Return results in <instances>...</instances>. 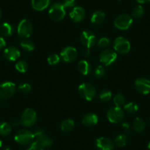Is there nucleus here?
<instances>
[{"label":"nucleus","instance_id":"nucleus-1","mask_svg":"<svg viewBox=\"0 0 150 150\" xmlns=\"http://www.w3.org/2000/svg\"><path fill=\"white\" fill-rule=\"evenodd\" d=\"M66 8L61 2H55L50 6L49 10L50 18L54 21H60L66 16Z\"/></svg>","mask_w":150,"mask_h":150},{"label":"nucleus","instance_id":"nucleus-2","mask_svg":"<svg viewBox=\"0 0 150 150\" xmlns=\"http://www.w3.org/2000/svg\"><path fill=\"white\" fill-rule=\"evenodd\" d=\"M34 139V132L25 129L18 130L14 136V140L16 142L21 145H28L32 144Z\"/></svg>","mask_w":150,"mask_h":150},{"label":"nucleus","instance_id":"nucleus-3","mask_svg":"<svg viewBox=\"0 0 150 150\" xmlns=\"http://www.w3.org/2000/svg\"><path fill=\"white\" fill-rule=\"evenodd\" d=\"M78 91L80 96L86 101H91L96 95V88L90 83H83L80 85Z\"/></svg>","mask_w":150,"mask_h":150},{"label":"nucleus","instance_id":"nucleus-4","mask_svg":"<svg viewBox=\"0 0 150 150\" xmlns=\"http://www.w3.org/2000/svg\"><path fill=\"white\" fill-rule=\"evenodd\" d=\"M36 121H37V114L35 111L32 108H27L24 110L20 119L21 125L27 127L33 126L35 124Z\"/></svg>","mask_w":150,"mask_h":150},{"label":"nucleus","instance_id":"nucleus-5","mask_svg":"<svg viewBox=\"0 0 150 150\" xmlns=\"http://www.w3.org/2000/svg\"><path fill=\"white\" fill-rule=\"evenodd\" d=\"M132 22H133V19L131 16L128 14H122V15L118 16L115 18L113 24L116 28L120 30H126L130 28Z\"/></svg>","mask_w":150,"mask_h":150},{"label":"nucleus","instance_id":"nucleus-6","mask_svg":"<svg viewBox=\"0 0 150 150\" xmlns=\"http://www.w3.org/2000/svg\"><path fill=\"white\" fill-rule=\"evenodd\" d=\"M113 49L115 52L119 54H127L130 51V43L125 38L118 37L113 42Z\"/></svg>","mask_w":150,"mask_h":150},{"label":"nucleus","instance_id":"nucleus-7","mask_svg":"<svg viewBox=\"0 0 150 150\" xmlns=\"http://www.w3.org/2000/svg\"><path fill=\"white\" fill-rule=\"evenodd\" d=\"M17 32L21 38H28L33 32V27L31 22L27 19H23L19 22L17 29Z\"/></svg>","mask_w":150,"mask_h":150},{"label":"nucleus","instance_id":"nucleus-8","mask_svg":"<svg viewBox=\"0 0 150 150\" xmlns=\"http://www.w3.org/2000/svg\"><path fill=\"white\" fill-rule=\"evenodd\" d=\"M16 92L15 83L6 81L0 84V98L4 99L12 97Z\"/></svg>","mask_w":150,"mask_h":150},{"label":"nucleus","instance_id":"nucleus-9","mask_svg":"<svg viewBox=\"0 0 150 150\" xmlns=\"http://www.w3.org/2000/svg\"><path fill=\"white\" fill-rule=\"evenodd\" d=\"M124 116L125 113L122 108L116 106L110 108L107 112L108 120L112 124H117L122 122L124 119Z\"/></svg>","mask_w":150,"mask_h":150},{"label":"nucleus","instance_id":"nucleus-10","mask_svg":"<svg viewBox=\"0 0 150 150\" xmlns=\"http://www.w3.org/2000/svg\"><path fill=\"white\" fill-rule=\"evenodd\" d=\"M35 139L36 142L41 146L44 148H48L50 146L52 145L53 141L52 139L50 136L45 133L42 129H38L34 132Z\"/></svg>","mask_w":150,"mask_h":150},{"label":"nucleus","instance_id":"nucleus-11","mask_svg":"<svg viewBox=\"0 0 150 150\" xmlns=\"http://www.w3.org/2000/svg\"><path fill=\"white\" fill-rule=\"evenodd\" d=\"M117 59V53L112 50H105L99 55V60L105 66L112 64Z\"/></svg>","mask_w":150,"mask_h":150},{"label":"nucleus","instance_id":"nucleus-12","mask_svg":"<svg viewBox=\"0 0 150 150\" xmlns=\"http://www.w3.org/2000/svg\"><path fill=\"white\" fill-rule=\"evenodd\" d=\"M80 41L86 49H91L96 44V38L92 32L85 30L81 33Z\"/></svg>","mask_w":150,"mask_h":150},{"label":"nucleus","instance_id":"nucleus-13","mask_svg":"<svg viewBox=\"0 0 150 150\" xmlns=\"http://www.w3.org/2000/svg\"><path fill=\"white\" fill-rule=\"evenodd\" d=\"M77 50L74 47H67L62 50L60 57L65 63H71L77 59Z\"/></svg>","mask_w":150,"mask_h":150},{"label":"nucleus","instance_id":"nucleus-14","mask_svg":"<svg viewBox=\"0 0 150 150\" xmlns=\"http://www.w3.org/2000/svg\"><path fill=\"white\" fill-rule=\"evenodd\" d=\"M135 86L137 91L144 95L150 93V80L146 78L141 77L135 80Z\"/></svg>","mask_w":150,"mask_h":150},{"label":"nucleus","instance_id":"nucleus-15","mask_svg":"<svg viewBox=\"0 0 150 150\" xmlns=\"http://www.w3.org/2000/svg\"><path fill=\"white\" fill-rule=\"evenodd\" d=\"M71 19L75 23H78L83 21L86 17V11L83 8L80 6L74 7L69 13Z\"/></svg>","mask_w":150,"mask_h":150},{"label":"nucleus","instance_id":"nucleus-16","mask_svg":"<svg viewBox=\"0 0 150 150\" xmlns=\"http://www.w3.org/2000/svg\"><path fill=\"white\" fill-rule=\"evenodd\" d=\"M96 146L99 150H113L114 144L106 137H100L96 141Z\"/></svg>","mask_w":150,"mask_h":150},{"label":"nucleus","instance_id":"nucleus-17","mask_svg":"<svg viewBox=\"0 0 150 150\" xmlns=\"http://www.w3.org/2000/svg\"><path fill=\"white\" fill-rule=\"evenodd\" d=\"M21 55L19 50L15 47H9L4 51V56L5 59L9 61H16Z\"/></svg>","mask_w":150,"mask_h":150},{"label":"nucleus","instance_id":"nucleus-18","mask_svg":"<svg viewBox=\"0 0 150 150\" xmlns=\"http://www.w3.org/2000/svg\"><path fill=\"white\" fill-rule=\"evenodd\" d=\"M98 122H99V118L97 115L93 112H88L86 114L83 116V120H82L83 125L86 127L95 126L98 123Z\"/></svg>","mask_w":150,"mask_h":150},{"label":"nucleus","instance_id":"nucleus-19","mask_svg":"<svg viewBox=\"0 0 150 150\" xmlns=\"http://www.w3.org/2000/svg\"><path fill=\"white\" fill-rule=\"evenodd\" d=\"M51 0H32V8L36 11H43L50 5Z\"/></svg>","mask_w":150,"mask_h":150},{"label":"nucleus","instance_id":"nucleus-20","mask_svg":"<svg viewBox=\"0 0 150 150\" xmlns=\"http://www.w3.org/2000/svg\"><path fill=\"white\" fill-rule=\"evenodd\" d=\"M77 69L83 75H88L91 73L92 68L90 63L87 60H83L80 61L77 65Z\"/></svg>","mask_w":150,"mask_h":150},{"label":"nucleus","instance_id":"nucleus-21","mask_svg":"<svg viewBox=\"0 0 150 150\" xmlns=\"http://www.w3.org/2000/svg\"><path fill=\"white\" fill-rule=\"evenodd\" d=\"M13 32V27L9 23L5 22L0 25V34L4 37H9L12 35Z\"/></svg>","mask_w":150,"mask_h":150},{"label":"nucleus","instance_id":"nucleus-22","mask_svg":"<svg viewBox=\"0 0 150 150\" xmlns=\"http://www.w3.org/2000/svg\"><path fill=\"white\" fill-rule=\"evenodd\" d=\"M105 13L101 11H96L92 14L91 21L94 24H100L105 21Z\"/></svg>","mask_w":150,"mask_h":150},{"label":"nucleus","instance_id":"nucleus-23","mask_svg":"<svg viewBox=\"0 0 150 150\" xmlns=\"http://www.w3.org/2000/svg\"><path fill=\"white\" fill-rule=\"evenodd\" d=\"M132 127L137 132H142L146 128V124L144 119L137 117L132 122Z\"/></svg>","mask_w":150,"mask_h":150},{"label":"nucleus","instance_id":"nucleus-24","mask_svg":"<svg viewBox=\"0 0 150 150\" xmlns=\"http://www.w3.org/2000/svg\"><path fill=\"white\" fill-rule=\"evenodd\" d=\"M74 127V122L71 119H65L63 121L60 125L61 130L64 132H68L71 131Z\"/></svg>","mask_w":150,"mask_h":150},{"label":"nucleus","instance_id":"nucleus-25","mask_svg":"<svg viewBox=\"0 0 150 150\" xmlns=\"http://www.w3.org/2000/svg\"><path fill=\"white\" fill-rule=\"evenodd\" d=\"M11 131H12V127L8 122H2L0 123V135L7 136L11 134Z\"/></svg>","mask_w":150,"mask_h":150},{"label":"nucleus","instance_id":"nucleus-26","mask_svg":"<svg viewBox=\"0 0 150 150\" xmlns=\"http://www.w3.org/2000/svg\"><path fill=\"white\" fill-rule=\"evenodd\" d=\"M20 45H21V48L26 52H32L35 49L34 43L30 40L27 39V38L22 40L20 42Z\"/></svg>","mask_w":150,"mask_h":150},{"label":"nucleus","instance_id":"nucleus-27","mask_svg":"<svg viewBox=\"0 0 150 150\" xmlns=\"http://www.w3.org/2000/svg\"><path fill=\"white\" fill-rule=\"evenodd\" d=\"M127 143V136L125 134L119 135L115 139V144L118 147H124Z\"/></svg>","mask_w":150,"mask_h":150},{"label":"nucleus","instance_id":"nucleus-28","mask_svg":"<svg viewBox=\"0 0 150 150\" xmlns=\"http://www.w3.org/2000/svg\"><path fill=\"white\" fill-rule=\"evenodd\" d=\"M144 12H145V11H144V7L141 5H138L135 6L132 10V16L135 18H139L144 16Z\"/></svg>","mask_w":150,"mask_h":150},{"label":"nucleus","instance_id":"nucleus-29","mask_svg":"<svg viewBox=\"0 0 150 150\" xmlns=\"http://www.w3.org/2000/svg\"><path fill=\"white\" fill-rule=\"evenodd\" d=\"M124 109L129 113H135L138 110V106L135 102H129L124 105Z\"/></svg>","mask_w":150,"mask_h":150},{"label":"nucleus","instance_id":"nucleus-30","mask_svg":"<svg viewBox=\"0 0 150 150\" xmlns=\"http://www.w3.org/2000/svg\"><path fill=\"white\" fill-rule=\"evenodd\" d=\"M113 103L116 105V107H119V108L124 106L125 105V96L122 94H121V93L116 94L114 96V98H113Z\"/></svg>","mask_w":150,"mask_h":150},{"label":"nucleus","instance_id":"nucleus-31","mask_svg":"<svg viewBox=\"0 0 150 150\" xmlns=\"http://www.w3.org/2000/svg\"><path fill=\"white\" fill-rule=\"evenodd\" d=\"M16 69L20 73H25L28 69V65L25 60H20L17 62L15 66Z\"/></svg>","mask_w":150,"mask_h":150},{"label":"nucleus","instance_id":"nucleus-32","mask_svg":"<svg viewBox=\"0 0 150 150\" xmlns=\"http://www.w3.org/2000/svg\"><path fill=\"white\" fill-rule=\"evenodd\" d=\"M99 97L102 102H108L112 98V93L108 90H102L99 93Z\"/></svg>","mask_w":150,"mask_h":150},{"label":"nucleus","instance_id":"nucleus-33","mask_svg":"<svg viewBox=\"0 0 150 150\" xmlns=\"http://www.w3.org/2000/svg\"><path fill=\"white\" fill-rule=\"evenodd\" d=\"M60 57L57 54H52L47 58V62L51 66H55L60 62Z\"/></svg>","mask_w":150,"mask_h":150},{"label":"nucleus","instance_id":"nucleus-34","mask_svg":"<svg viewBox=\"0 0 150 150\" xmlns=\"http://www.w3.org/2000/svg\"><path fill=\"white\" fill-rule=\"evenodd\" d=\"M110 43L111 42L110 38H108L107 37H102L99 40L97 44L99 47H101V48H107V47H109Z\"/></svg>","mask_w":150,"mask_h":150},{"label":"nucleus","instance_id":"nucleus-35","mask_svg":"<svg viewBox=\"0 0 150 150\" xmlns=\"http://www.w3.org/2000/svg\"><path fill=\"white\" fill-rule=\"evenodd\" d=\"M32 87L29 83H23L18 86V91L22 93H28L31 91Z\"/></svg>","mask_w":150,"mask_h":150},{"label":"nucleus","instance_id":"nucleus-36","mask_svg":"<svg viewBox=\"0 0 150 150\" xmlns=\"http://www.w3.org/2000/svg\"><path fill=\"white\" fill-rule=\"evenodd\" d=\"M105 69L103 66H98L94 70V74L97 78H101L105 75Z\"/></svg>","mask_w":150,"mask_h":150},{"label":"nucleus","instance_id":"nucleus-37","mask_svg":"<svg viewBox=\"0 0 150 150\" xmlns=\"http://www.w3.org/2000/svg\"><path fill=\"white\" fill-rule=\"evenodd\" d=\"M27 150H45V148L41 146L40 144H38L36 141H34L32 144H30V146Z\"/></svg>","mask_w":150,"mask_h":150},{"label":"nucleus","instance_id":"nucleus-38","mask_svg":"<svg viewBox=\"0 0 150 150\" xmlns=\"http://www.w3.org/2000/svg\"><path fill=\"white\" fill-rule=\"evenodd\" d=\"M76 3V0H63V4L66 8H73Z\"/></svg>","mask_w":150,"mask_h":150},{"label":"nucleus","instance_id":"nucleus-39","mask_svg":"<svg viewBox=\"0 0 150 150\" xmlns=\"http://www.w3.org/2000/svg\"><path fill=\"white\" fill-rule=\"evenodd\" d=\"M122 128H123L124 131L126 132L127 134H130L131 133V127L129 126V125L127 122H124L123 124L122 125Z\"/></svg>","mask_w":150,"mask_h":150},{"label":"nucleus","instance_id":"nucleus-40","mask_svg":"<svg viewBox=\"0 0 150 150\" xmlns=\"http://www.w3.org/2000/svg\"><path fill=\"white\" fill-rule=\"evenodd\" d=\"M5 46H6V41H5L3 38L0 37V50L5 48Z\"/></svg>","mask_w":150,"mask_h":150},{"label":"nucleus","instance_id":"nucleus-41","mask_svg":"<svg viewBox=\"0 0 150 150\" xmlns=\"http://www.w3.org/2000/svg\"><path fill=\"white\" fill-rule=\"evenodd\" d=\"M135 1L139 4H145L150 2V0H135Z\"/></svg>","mask_w":150,"mask_h":150},{"label":"nucleus","instance_id":"nucleus-42","mask_svg":"<svg viewBox=\"0 0 150 150\" xmlns=\"http://www.w3.org/2000/svg\"><path fill=\"white\" fill-rule=\"evenodd\" d=\"M90 49H86V50L84 51V54L86 57H88V56H89V54H90Z\"/></svg>","mask_w":150,"mask_h":150},{"label":"nucleus","instance_id":"nucleus-43","mask_svg":"<svg viewBox=\"0 0 150 150\" xmlns=\"http://www.w3.org/2000/svg\"><path fill=\"white\" fill-rule=\"evenodd\" d=\"M2 150H12V149H11L10 147H5V148H4Z\"/></svg>","mask_w":150,"mask_h":150},{"label":"nucleus","instance_id":"nucleus-44","mask_svg":"<svg viewBox=\"0 0 150 150\" xmlns=\"http://www.w3.org/2000/svg\"><path fill=\"white\" fill-rule=\"evenodd\" d=\"M2 141H1V139H0V149L2 148Z\"/></svg>","mask_w":150,"mask_h":150},{"label":"nucleus","instance_id":"nucleus-45","mask_svg":"<svg viewBox=\"0 0 150 150\" xmlns=\"http://www.w3.org/2000/svg\"><path fill=\"white\" fill-rule=\"evenodd\" d=\"M2 11H1V9H0V19H1V18H2Z\"/></svg>","mask_w":150,"mask_h":150},{"label":"nucleus","instance_id":"nucleus-46","mask_svg":"<svg viewBox=\"0 0 150 150\" xmlns=\"http://www.w3.org/2000/svg\"><path fill=\"white\" fill-rule=\"evenodd\" d=\"M147 147H148V149H149L150 150V141H149V144H148V146H147Z\"/></svg>","mask_w":150,"mask_h":150}]
</instances>
